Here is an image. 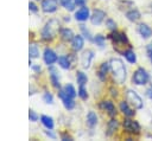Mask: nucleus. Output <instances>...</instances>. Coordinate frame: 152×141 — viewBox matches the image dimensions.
<instances>
[{"instance_id":"obj_10","label":"nucleus","mask_w":152,"mask_h":141,"mask_svg":"<svg viewBox=\"0 0 152 141\" xmlns=\"http://www.w3.org/2000/svg\"><path fill=\"white\" fill-rule=\"evenodd\" d=\"M59 97L62 98V101H63V104H64V107H65L68 110H71V109L75 107V102H74L72 97L68 96V95H66V92L64 91V89L59 91Z\"/></svg>"},{"instance_id":"obj_2","label":"nucleus","mask_w":152,"mask_h":141,"mask_svg":"<svg viewBox=\"0 0 152 141\" xmlns=\"http://www.w3.org/2000/svg\"><path fill=\"white\" fill-rule=\"evenodd\" d=\"M58 28H59L58 21L57 20H50L49 23H46V25L44 26V28L42 31V38L45 40L52 39L55 37L56 32L58 31Z\"/></svg>"},{"instance_id":"obj_5","label":"nucleus","mask_w":152,"mask_h":141,"mask_svg":"<svg viewBox=\"0 0 152 141\" xmlns=\"http://www.w3.org/2000/svg\"><path fill=\"white\" fill-rule=\"evenodd\" d=\"M122 126H124V129L131 134H139L140 133V124L134 120L125 118Z\"/></svg>"},{"instance_id":"obj_24","label":"nucleus","mask_w":152,"mask_h":141,"mask_svg":"<svg viewBox=\"0 0 152 141\" xmlns=\"http://www.w3.org/2000/svg\"><path fill=\"white\" fill-rule=\"evenodd\" d=\"M116 128H118V121L116 120H114V118H112L109 122H108V132H107V135H112L115 130H116Z\"/></svg>"},{"instance_id":"obj_33","label":"nucleus","mask_w":152,"mask_h":141,"mask_svg":"<svg viewBox=\"0 0 152 141\" xmlns=\"http://www.w3.org/2000/svg\"><path fill=\"white\" fill-rule=\"evenodd\" d=\"M28 118H30V121L36 122V121L38 120V115H37L33 110H30V113H28Z\"/></svg>"},{"instance_id":"obj_23","label":"nucleus","mask_w":152,"mask_h":141,"mask_svg":"<svg viewBox=\"0 0 152 141\" xmlns=\"http://www.w3.org/2000/svg\"><path fill=\"white\" fill-rule=\"evenodd\" d=\"M28 55H30V58H37L39 56V50H38V46L36 44H31L30 47H28Z\"/></svg>"},{"instance_id":"obj_35","label":"nucleus","mask_w":152,"mask_h":141,"mask_svg":"<svg viewBox=\"0 0 152 141\" xmlns=\"http://www.w3.org/2000/svg\"><path fill=\"white\" fill-rule=\"evenodd\" d=\"M81 30H82V32L86 34V38H88L89 40H91V37H90V34H89V32L86 30V27H84V25H81Z\"/></svg>"},{"instance_id":"obj_21","label":"nucleus","mask_w":152,"mask_h":141,"mask_svg":"<svg viewBox=\"0 0 152 141\" xmlns=\"http://www.w3.org/2000/svg\"><path fill=\"white\" fill-rule=\"evenodd\" d=\"M126 17H127V19L131 20V21H137V20H139V18H140V13H139L138 9H131V11H128V12L126 13Z\"/></svg>"},{"instance_id":"obj_26","label":"nucleus","mask_w":152,"mask_h":141,"mask_svg":"<svg viewBox=\"0 0 152 141\" xmlns=\"http://www.w3.org/2000/svg\"><path fill=\"white\" fill-rule=\"evenodd\" d=\"M58 64L63 68V69H70V60L68 57L65 56H61L58 58Z\"/></svg>"},{"instance_id":"obj_7","label":"nucleus","mask_w":152,"mask_h":141,"mask_svg":"<svg viewBox=\"0 0 152 141\" xmlns=\"http://www.w3.org/2000/svg\"><path fill=\"white\" fill-rule=\"evenodd\" d=\"M58 7V0H43L42 1V9L46 13H52Z\"/></svg>"},{"instance_id":"obj_18","label":"nucleus","mask_w":152,"mask_h":141,"mask_svg":"<svg viewBox=\"0 0 152 141\" xmlns=\"http://www.w3.org/2000/svg\"><path fill=\"white\" fill-rule=\"evenodd\" d=\"M61 37L64 41H70L74 38V33L70 28H62L61 30Z\"/></svg>"},{"instance_id":"obj_27","label":"nucleus","mask_w":152,"mask_h":141,"mask_svg":"<svg viewBox=\"0 0 152 141\" xmlns=\"http://www.w3.org/2000/svg\"><path fill=\"white\" fill-rule=\"evenodd\" d=\"M76 79H77V83H78L80 85H84V84L87 83V81H88L87 76H86L82 71H77V72H76Z\"/></svg>"},{"instance_id":"obj_43","label":"nucleus","mask_w":152,"mask_h":141,"mask_svg":"<svg viewBox=\"0 0 152 141\" xmlns=\"http://www.w3.org/2000/svg\"><path fill=\"white\" fill-rule=\"evenodd\" d=\"M147 50H148V52H151V51H152V44H150V45L147 46Z\"/></svg>"},{"instance_id":"obj_6","label":"nucleus","mask_w":152,"mask_h":141,"mask_svg":"<svg viewBox=\"0 0 152 141\" xmlns=\"http://www.w3.org/2000/svg\"><path fill=\"white\" fill-rule=\"evenodd\" d=\"M109 39H112L114 46L115 45H128V39L124 32H113L109 34Z\"/></svg>"},{"instance_id":"obj_44","label":"nucleus","mask_w":152,"mask_h":141,"mask_svg":"<svg viewBox=\"0 0 152 141\" xmlns=\"http://www.w3.org/2000/svg\"><path fill=\"white\" fill-rule=\"evenodd\" d=\"M150 59H151V62H152V51L150 52Z\"/></svg>"},{"instance_id":"obj_22","label":"nucleus","mask_w":152,"mask_h":141,"mask_svg":"<svg viewBox=\"0 0 152 141\" xmlns=\"http://www.w3.org/2000/svg\"><path fill=\"white\" fill-rule=\"evenodd\" d=\"M87 122L90 127H94L96 123H97V116L94 111H89L88 115H87Z\"/></svg>"},{"instance_id":"obj_41","label":"nucleus","mask_w":152,"mask_h":141,"mask_svg":"<svg viewBox=\"0 0 152 141\" xmlns=\"http://www.w3.org/2000/svg\"><path fill=\"white\" fill-rule=\"evenodd\" d=\"M110 91H112V95H113V96H118V91H116V90L110 89Z\"/></svg>"},{"instance_id":"obj_36","label":"nucleus","mask_w":152,"mask_h":141,"mask_svg":"<svg viewBox=\"0 0 152 141\" xmlns=\"http://www.w3.org/2000/svg\"><path fill=\"white\" fill-rule=\"evenodd\" d=\"M28 8H30V11H32V12H37V11H38L37 5L33 4V2H30V4H28Z\"/></svg>"},{"instance_id":"obj_14","label":"nucleus","mask_w":152,"mask_h":141,"mask_svg":"<svg viewBox=\"0 0 152 141\" xmlns=\"http://www.w3.org/2000/svg\"><path fill=\"white\" fill-rule=\"evenodd\" d=\"M84 45V41H83V38L77 34V36H74V38L71 39V46L75 51H80Z\"/></svg>"},{"instance_id":"obj_13","label":"nucleus","mask_w":152,"mask_h":141,"mask_svg":"<svg viewBox=\"0 0 152 141\" xmlns=\"http://www.w3.org/2000/svg\"><path fill=\"white\" fill-rule=\"evenodd\" d=\"M100 107H101L103 110H106L110 116H114L115 113H116L115 107H114L113 102H110V101H102L101 104H100Z\"/></svg>"},{"instance_id":"obj_31","label":"nucleus","mask_w":152,"mask_h":141,"mask_svg":"<svg viewBox=\"0 0 152 141\" xmlns=\"http://www.w3.org/2000/svg\"><path fill=\"white\" fill-rule=\"evenodd\" d=\"M77 94H78V96H80L82 100H87V98H88V94H87V91H86V89H84L83 85H80Z\"/></svg>"},{"instance_id":"obj_25","label":"nucleus","mask_w":152,"mask_h":141,"mask_svg":"<svg viewBox=\"0 0 152 141\" xmlns=\"http://www.w3.org/2000/svg\"><path fill=\"white\" fill-rule=\"evenodd\" d=\"M124 56H125V58H126L129 63H135V62H137V56H135V53H134L132 50L125 51V52H124Z\"/></svg>"},{"instance_id":"obj_32","label":"nucleus","mask_w":152,"mask_h":141,"mask_svg":"<svg viewBox=\"0 0 152 141\" xmlns=\"http://www.w3.org/2000/svg\"><path fill=\"white\" fill-rule=\"evenodd\" d=\"M43 100H44L45 103H50V104L53 102V97H52V95L50 92H45L44 96H43Z\"/></svg>"},{"instance_id":"obj_11","label":"nucleus","mask_w":152,"mask_h":141,"mask_svg":"<svg viewBox=\"0 0 152 141\" xmlns=\"http://www.w3.org/2000/svg\"><path fill=\"white\" fill-rule=\"evenodd\" d=\"M104 17H106V13H104L103 11H101V9H95V11L93 12L91 17H90V21H91L93 25H100V24L103 21Z\"/></svg>"},{"instance_id":"obj_40","label":"nucleus","mask_w":152,"mask_h":141,"mask_svg":"<svg viewBox=\"0 0 152 141\" xmlns=\"http://www.w3.org/2000/svg\"><path fill=\"white\" fill-rule=\"evenodd\" d=\"M62 140H65V141H66V140H69V141H71L72 139H71L69 135H65V134H63V135H62Z\"/></svg>"},{"instance_id":"obj_12","label":"nucleus","mask_w":152,"mask_h":141,"mask_svg":"<svg viewBox=\"0 0 152 141\" xmlns=\"http://www.w3.org/2000/svg\"><path fill=\"white\" fill-rule=\"evenodd\" d=\"M75 18H76V20H78V21H84V20H87V19L89 18V9H88V7L82 6V7L75 13Z\"/></svg>"},{"instance_id":"obj_15","label":"nucleus","mask_w":152,"mask_h":141,"mask_svg":"<svg viewBox=\"0 0 152 141\" xmlns=\"http://www.w3.org/2000/svg\"><path fill=\"white\" fill-rule=\"evenodd\" d=\"M138 31H139V33H140V36L142 38H150L152 36V30L146 24H140L138 26Z\"/></svg>"},{"instance_id":"obj_20","label":"nucleus","mask_w":152,"mask_h":141,"mask_svg":"<svg viewBox=\"0 0 152 141\" xmlns=\"http://www.w3.org/2000/svg\"><path fill=\"white\" fill-rule=\"evenodd\" d=\"M120 110H121L126 116H128V117H131V116H133V115H134V111L128 107L127 102H125V101L120 103Z\"/></svg>"},{"instance_id":"obj_3","label":"nucleus","mask_w":152,"mask_h":141,"mask_svg":"<svg viewBox=\"0 0 152 141\" xmlns=\"http://www.w3.org/2000/svg\"><path fill=\"white\" fill-rule=\"evenodd\" d=\"M132 81H133V83L137 84V85H144V84H146L147 81H148V73L146 72L145 69L139 68V69L133 73Z\"/></svg>"},{"instance_id":"obj_42","label":"nucleus","mask_w":152,"mask_h":141,"mask_svg":"<svg viewBox=\"0 0 152 141\" xmlns=\"http://www.w3.org/2000/svg\"><path fill=\"white\" fill-rule=\"evenodd\" d=\"M33 70L34 71H40V68L39 66H33Z\"/></svg>"},{"instance_id":"obj_1","label":"nucleus","mask_w":152,"mask_h":141,"mask_svg":"<svg viewBox=\"0 0 152 141\" xmlns=\"http://www.w3.org/2000/svg\"><path fill=\"white\" fill-rule=\"evenodd\" d=\"M109 68L113 72V77L116 81V83L122 84L126 79V69L122 60L119 58H112L109 62Z\"/></svg>"},{"instance_id":"obj_17","label":"nucleus","mask_w":152,"mask_h":141,"mask_svg":"<svg viewBox=\"0 0 152 141\" xmlns=\"http://www.w3.org/2000/svg\"><path fill=\"white\" fill-rule=\"evenodd\" d=\"M50 78H51L52 85L55 88H59V77H58L56 69H53V68H50Z\"/></svg>"},{"instance_id":"obj_37","label":"nucleus","mask_w":152,"mask_h":141,"mask_svg":"<svg viewBox=\"0 0 152 141\" xmlns=\"http://www.w3.org/2000/svg\"><path fill=\"white\" fill-rule=\"evenodd\" d=\"M75 1V5H77V6H84V4H86V0H74Z\"/></svg>"},{"instance_id":"obj_30","label":"nucleus","mask_w":152,"mask_h":141,"mask_svg":"<svg viewBox=\"0 0 152 141\" xmlns=\"http://www.w3.org/2000/svg\"><path fill=\"white\" fill-rule=\"evenodd\" d=\"M94 40H95L96 45H99L100 47H103V45H104V37L102 34H97Z\"/></svg>"},{"instance_id":"obj_16","label":"nucleus","mask_w":152,"mask_h":141,"mask_svg":"<svg viewBox=\"0 0 152 141\" xmlns=\"http://www.w3.org/2000/svg\"><path fill=\"white\" fill-rule=\"evenodd\" d=\"M108 68H109V63H102L99 68V72H97V76L101 81H104L106 79V76H107V71H108Z\"/></svg>"},{"instance_id":"obj_39","label":"nucleus","mask_w":152,"mask_h":141,"mask_svg":"<svg viewBox=\"0 0 152 141\" xmlns=\"http://www.w3.org/2000/svg\"><path fill=\"white\" fill-rule=\"evenodd\" d=\"M50 130H51V129H50ZM50 130H49V129H48V130H46V132H45V134H46V135H48V136H50V137H52V139H55V137H56V136H55V134H52V133H51V132H50Z\"/></svg>"},{"instance_id":"obj_9","label":"nucleus","mask_w":152,"mask_h":141,"mask_svg":"<svg viewBox=\"0 0 152 141\" xmlns=\"http://www.w3.org/2000/svg\"><path fill=\"white\" fill-rule=\"evenodd\" d=\"M94 58V52L91 50H87L83 52V55L81 56V65L87 69L90 66V63H91V59Z\"/></svg>"},{"instance_id":"obj_4","label":"nucleus","mask_w":152,"mask_h":141,"mask_svg":"<svg viewBox=\"0 0 152 141\" xmlns=\"http://www.w3.org/2000/svg\"><path fill=\"white\" fill-rule=\"evenodd\" d=\"M126 97H127V102H129L135 109H141L142 108V100H141V97L135 91L127 90Z\"/></svg>"},{"instance_id":"obj_19","label":"nucleus","mask_w":152,"mask_h":141,"mask_svg":"<svg viewBox=\"0 0 152 141\" xmlns=\"http://www.w3.org/2000/svg\"><path fill=\"white\" fill-rule=\"evenodd\" d=\"M40 121H42L43 126H44L46 129H52V128H53V120H52L50 116L43 115V116H40Z\"/></svg>"},{"instance_id":"obj_8","label":"nucleus","mask_w":152,"mask_h":141,"mask_svg":"<svg viewBox=\"0 0 152 141\" xmlns=\"http://www.w3.org/2000/svg\"><path fill=\"white\" fill-rule=\"evenodd\" d=\"M43 58H44V62H45L48 65H52L53 63H56V62L58 60L57 55H56L51 49H45L44 55H43Z\"/></svg>"},{"instance_id":"obj_38","label":"nucleus","mask_w":152,"mask_h":141,"mask_svg":"<svg viewBox=\"0 0 152 141\" xmlns=\"http://www.w3.org/2000/svg\"><path fill=\"white\" fill-rule=\"evenodd\" d=\"M146 95H147L148 98H152V88H150V89L146 90Z\"/></svg>"},{"instance_id":"obj_34","label":"nucleus","mask_w":152,"mask_h":141,"mask_svg":"<svg viewBox=\"0 0 152 141\" xmlns=\"http://www.w3.org/2000/svg\"><path fill=\"white\" fill-rule=\"evenodd\" d=\"M106 24H107L108 28H110V30H114V31H115V27H116V25H115V23H114L112 19H108V20L106 21Z\"/></svg>"},{"instance_id":"obj_28","label":"nucleus","mask_w":152,"mask_h":141,"mask_svg":"<svg viewBox=\"0 0 152 141\" xmlns=\"http://www.w3.org/2000/svg\"><path fill=\"white\" fill-rule=\"evenodd\" d=\"M64 91L66 92L68 96H70V97H72V98L76 96V90L74 89V86H72L71 84H66V85L64 86Z\"/></svg>"},{"instance_id":"obj_29","label":"nucleus","mask_w":152,"mask_h":141,"mask_svg":"<svg viewBox=\"0 0 152 141\" xmlns=\"http://www.w3.org/2000/svg\"><path fill=\"white\" fill-rule=\"evenodd\" d=\"M61 4L64 8L69 9V11H72L74 6H75V1H72V0H61Z\"/></svg>"}]
</instances>
